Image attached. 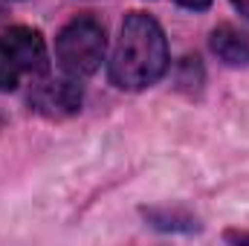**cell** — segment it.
I'll list each match as a JSON object with an SVG mask.
<instances>
[{"mask_svg":"<svg viewBox=\"0 0 249 246\" xmlns=\"http://www.w3.org/2000/svg\"><path fill=\"white\" fill-rule=\"evenodd\" d=\"M232 3H235V9H238L241 15H247L249 18V0H232Z\"/></svg>","mask_w":249,"mask_h":246,"instance_id":"52a82bcc","label":"cell"},{"mask_svg":"<svg viewBox=\"0 0 249 246\" xmlns=\"http://www.w3.org/2000/svg\"><path fill=\"white\" fill-rule=\"evenodd\" d=\"M32 107L44 116H70L81 107V87L72 78H44L32 90Z\"/></svg>","mask_w":249,"mask_h":246,"instance_id":"277c9868","label":"cell"},{"mask_svg":"<svg viewBox=\"0 0 249 246\" xmlns=\"http://www.w3.org/2000/svg\"><path fill=\"white\" fill-rule=\"evenodd\" d=\"M226 238H229V241H249V235H235V232H229Z\"/></svg>","mask_w":249,"mask_h":246,"instance_id":"ba28073f","label":"cell"},{"mask_svg":"<svg viewBox=\"0 0 249 246\" xmlns=\"http://www.w3.org/2000/svg\"><path fill=\"white\" fill-rule=\"evenodd\" d=\"M165 70L168 44L162 26L145 12H130L119 29V41L110 58V81L119 90H145L157 84Z\"/></svg>","mask_w":249,"mask_h":246,"instance_id":"6da1fadb","label":"cell"},{"mask_svg":"<svg viewBox=\"0 0 249 246\" xmlns=\"http://www.w3.org/2000/svg\"><path fill=\"white\" fill-rule=\"evenodd\" d=\"M212 53L229 67H247L249 64V35L229 26V23H220L214 32H212Z\"/></svg>","mask_w":249,"mask_h":246,"instance_id":"5b68a950","label":"cell"},{"mask_svg":"<svg viewBox=\"0 0 249 246\" xmlns=\"http://www.w3.org/2000/svg\"><path fill=\"white\" fill-rule=\"evenodd\" d=\"M47 72V44L38 29L12 26L0 32V90H15L23 78Z\"/></svg>","mask_w":249,"mask_h":246,"instance_id":"3957f363","label":"cell"},{"mask_svg":"<svg viewBox=\"0 0 249 246\" xmlns=\"http://www.w3.org/2000/svg\"><path fill=\"white\" fill-rule=\"evenodd\" d=\"M177 3L186 6V9H194V12H203V9L212 6V0H177Z\"/></svg>","mask_w":249,"mask_h":246,"instance_id":"8992f818","label":"cell"},{"mask_svg":"<svg viewBox=\"0 0 249 246\" xmlns=\"http://www.w3.org/2000/svg\"><path fill=\"white\" fill-rule=\"evenodd\" d=\"M105 47H107L105 44V26L90 15L72 18L55 38L58 64L72 78L93 75L105 61Z\"/></svg>","mask_w":249,"mask_h":246,"instance_id":"7a4b0ae2","label":"cell"}]
</instances>
